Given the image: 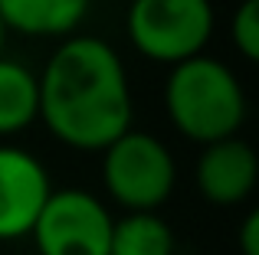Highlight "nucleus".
<instances>
[{
  "mask_svg": "<svg viewBox=\"0 0 259 255\" xmlns=\"http://www.w3.org/2000/svg\"><path fill=\"white\" fill-rule=\"evenodd\" d=\"M53 193L43 160L13 144H0V242L30 236Z\"/></svg>",
  "mask_w": 259,
  "mask_h": 255,
  "instance_id": "423d86ee",
  "label": "nucleus"
},
{
  "mask_svg": "<svg viewBox=\"0 0 259 255\" xmlns=\"http://www.w3.org/2000/svg\"><path fill=\"white\" fill-rule=\"evenodd\" d=\"M230 39L246 62L259 59V0H240L230 20Z\"/></svg>",
  "mask_w": 259,
  "mask_h": 255,
  "instance_id": "9b49d317",
  "label": "nucleus"
},
{
  "mask_svg": "<svg viewBox=\"0 0 259 255\" xmlns=\"http://www.w3.org/2000/svg\"><path fill=\"white\" fill-rule=\"evenodd\" d=\"M240 252L243 255H259V210H249L240 223Z\"/></svg>",
  "mask_w": 259,
  "mask_h": 255,
  "instance_id": "f8f14e48",
  "label": "nucleus"
},
{
  "mask_svg": "<svg viewBox=\"0 0 259 255\" xmlns=\"http://www.w3.org/2000/svg\"><path fill=\"white\" fill-rule=\"evenodd\" d=\"M164 111L194 144L240 134L246 121V92L227 62L197 52L171 66L164 82Z\"/></svg>",
  "mask_w": 259,
  "mask_h": 255,
  "instance_id": "f03ea898",
  "label": "nucleus"
},
{
  "mask_svg": "<svg viewBox=\"0 0 259 255\" xmlns=\"http://www.w3.org/2000/svg\"><path fill=\"white\" fill-rule=\"evenodd\" d=\"M194 183L197 193L213 206L246 203L259 183V157L253 144H246L240 134L203 144L194 167Z\"/></svg>",
  "mask_w": 259,
  "mask_h": 255,
  "instance_id": "0eeeda50",
  "label": "nucleus"
},
{
  "mask_svg": "<svg viewBox=\"0 0 259 255\" xmlns=\"http://www.w3.org/2000/svg\"><path fill=\"white\" fill-rule=\"evenodd\" d=\"M4 39H7V26H4V20H0V52H4Z\"/></svg>",
  "mask_w": 259,
  "mask_h": 255,
  "instance_id": "ddd939ff",
  "label": "nucleus"
},
{
  "mask_svg": "<svg viewBox=\"0 0 259 255\" xmlns=\"http://www.w3.org/2000/svg\"><path fill=\"white\" fill-rule=\"evenodd\" d=\"M89 13V0H0V20L23 36H69Z\"/></svg>",
  "mask_w": 259,
  "mask_h": 255,
  "instance_id": "6e6552de",
  "label": "nucleus"
},
{
  "mask_svg": "<svg viewBox=\"0 0 259 255\" xmlns=\"http://www.w3.org/2000/svg\"><path fill=\"white\" fill-rule=\"evenodd\" d=\"M213 26L210 0H128V39L151 62L174 66L203 52Z\"/></svg>",
  "mask_w": 259,
  "mask_h": 255,
  "instance_id": "20e7f679",
  "label": "nucleus"
},
{
  "mask_svg": "<svg viewBox=\"0 0 259 255\" xmlns=\"http://www.w3.org/2000/svg\"><path fill=\"white\" fill-rule=\"evenodd\" d=\"M39 121L72 151H102L132 128V89L121 56L99 36H69L36 76Z\"/></svg>",
  "mask_w": 259,
  "mask_h": 255,
  "instance_id": "f257e3e1",
  "label": "nucleus"
},
{
  "mask_svg": "<svg viewBox=\"0 0 259 255\" xmlns=\"http://www.w3.org/2000/svg\"><path fill=\"white\" fill-rule=\"evenodd\" d=\"M108 255H174V232L158 210H128L112 219Z\"/></svg>",
  "mask_w": 259,
  "mask_h": 255,
  "instance_id": "9d476101",
  "label": "nucleus"
},
{
  "mask_svg": "<svg viewBox=\"0 0 259 255\" xmlns=\"http://www.w3.org/2000/svg\"><path fill=\"white\" fill-rule=\"evenodd\" d=\"M33 121H39L36 72L0 52V138L26 131Z\"/></svg>",
  "mask_w": 259,
  "mask_h": 255,
  "instance_id": "1a4fd4ad",
  "label": "nucleus"
},
{
  "mask_svg": "<svg viewBox=\"0 0 259 255\" xmlns=\"http://www.w3.org/2000/svg\"><path fill=\"white\" fill-rule=\"evenodd\" d=\"M30 236L39 255H108L112 213L89 190H53Z\"/></svg>",
  "mask_w": 259,
  "mask_h": 255,
  "instance_id": "39448f33",
  "label": "nucleus"
},
{
  "mask_svg": "<svg viewBox=\"0 0 259 255\" xmlns=\"http://www.w3.org/2000/svg\"><path fill=\"white\" fill-rule=\"evenodd\" d=\"M99 154H102L105 190L118 206L158 210L171 200L177 183V164L161 138L128 128Z\"/></svg>",
  "mask_w": 259,
  "mask_h": 255,
  "instance_id": "7ed1b4c3",
  "label": "nucleus"
}]
</instances>
